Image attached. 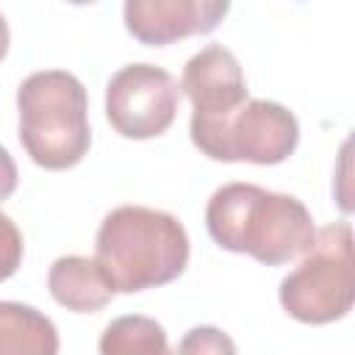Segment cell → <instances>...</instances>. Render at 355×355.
Returning a JSON list of instances; mask_svg holds the SVG:
<instances>
[{"label":"cell","instance_id":"obj_1","mask_svg":"<svg viewBox=\"0 0 355 355\" xmlns=\"http://www.w3.org/2000/svg\"><path fill=\"white\" fill-rule=\"evenodd\" d=\"M205 227L222 250L252 255L266 266L297 261L316 236L313 216L302 200L255 183L216 189L205 205Z\"/></svg>","mask_w":355,"mask_h":355},{"label":"cell","instance_id":"obj_2","mask_svg":"<svg viewBox=\"0 0 355 355\" xmlns=\"http://www.w3.org/2000/svg\"><path fill=\"white\" fill-rule=\"evenodd\" d=\"M94 258L122 294L158 288L189 266V236L178 216L147 205H119L97 227Z\"/></svg>","mask_w":355,"mask_h":355},{"label":"cell","instance_id":"obj_3","mask_svg":"<svg viewBox=\"0 0 355 355\" xmlns=\"http://www.w3.org/2000/svg\"><path fill=\"white\" fill-rule=\"evenodd\" d=\"M19 141L42 169H72L92 144L83 83L64 69L28 75L17 89Z\"/></svg>","mask_w":355,"mask_h":355},{"label":"cell","instance_id":"obj_4","mask_svg":"<svg viewBox=\"0 0 355 355\" xmlns=\"http://www.w3.org/2000/svg\"><path fill=\"white\" fill-rule=\"evenodd\" d=\"M302 261L280 280L277 297L283 311L302 324H330L344 319L355 302L352 227L333 222L316 230Z\"/></svg>","mask_w":355,"mask_h":355},{"label":"cell","instance_id":"obj_5","mask_svg":"<svg viewBox=\"0 0 355 355\" xmlns=\"http://www.w3.org/2000/svg\"><path fill=\"white\" fill-rule=\"evenodd\" d=\"M189 133L202 155L225 164H283L300 144V122L286 105L250 97L222 119L191 116Z\"/></svg>","mask_w":355,"mask_h":355},{"label":"cell","instance_id":"obj_6","mask_svg":"<svg viewBox=\"0 0 355 355\" xmlns=\"http://www.w3.org/2000/svg\"><path fill=\"white\" fill-rule=\"evenodd\" d=\"M178 83L155 64L139 61L116 69L105 86V116L125 139H155L178 116Z\"/></svg>","mask_w":355,"mask_h":355},{"label":"cell","instance_id":"obj_7","mask_svg":"<svg viewBox=\"0 0 355 355\" xmlns=\"http://www.w3.org/2000/svg\"><path fill=\"white\" fill-rule=\"evenodd\" d=\"M230 11V0H125L128 33L150 47L211 33Z\"/></svg>","mask_w":355,"mask_h":355},{"label":"cell","instance_id":"obj_8","mask_svg":"<svg viewBox=\"0 0 355 355\" xmlns=\"http://www.w3.org/2000/svg\"><path fill=\"white\" fill-rule=\"evenodd\" d=\"M180 92L189 97L197 119H222L250 94L239 58L222 44H205L186 61Z\"/></svg>","mask_w":355,"mask_h":355},{"label":"cell","instance_id":"obj_9","mask_svg":"<svg viewBox=\"0 0 355 355\" xmlns=\"http://www.w3.org/2000/svg\"><path fill=\"white\" fill-rule=\"evenodd\" d=\"M47 288L53 300L75 313H94L103 311L116 288L97 258L86 255H61L50 263L47 272Z\"/></svg>","mask_w":355,"mask_h":355},{"label":"cell","instance_id":"obj_10","mask_svg":"<svg viewBox=\"0 0 355 355\" xmlns=\"http://www.w3.org/2000/svg\"><path fill=\"white\" fill-rule=\"evenodd\" d=\"M55 324L33 305L0 300V355H55Z\"/></svg>","mask_w":355,"mask_h":355},{"label":"cell","instance_id":"obj_11","mask_svg":"<svg viewBox=\"0 0 355 355\" xmlns=\"http://www.w3.org/2000/svg\"><path fill=\"white\" fill-rule=\"evenodd\" d=\"M100 352L103 355H164L169 352L164 327L150 316H119L114 319L103 336H100Z\"/></svg>","mask_w":355,"mask_h":355},{"label":"cell","instance_id":"obj_12","mask_svg":"<svg viewBox=\"0 0 355 355\" xmlns=\"http://www.w3.org/2000/svg\"><path fill=\"white\" fill-rule=\"evenodd\" d=\"M22 252H25V244H22L19 227L14 225L11 216H6L0 211V283L8 280L11 275H17V269L22 263Z\"/></svg>","mask_w":355,"mask_h":355},{"label":"cell","instance_id":"obj_13","mask_svg":"<svg viewBox=\"0 0 355 355\" xmlns=\"http://www.w3.org/2000/svg\"><path fill=\"white\" fill-rule=\"evenodd\" d=\"M180 352H227L233 355L236 352V344L216 327H191L186 333V338L178 344Z\"/></svg>","mask_w":355,"mask_h":355},{"label":"cell","instance_id":"obj_14","mask_svg":"<svg viewBox=\"0 0 355 355\" xmlns=\"http://www.w3.org/2000/svg\"><path fill=\"white\" fill-rule=\"evenodd\" d=\"M17 183H19L17 164H14L11 153H8L6 147H0V202L8 200V197L17 191Z\"/></svg>","mask_w":355,"mask_h":355},{"label":"cell","instance_id":"obj_15","mask_svg":"<svg viewBox=\"0 0 355 355\" xmlns=\"http://www.w3.org/2000/svg\"><path fill=\"white\" fill-rule=\"evenodd\" d=\"M8 42H11L8 22H6V17L0 14V61H3V58H6V53H8Z\"/></svg>","mask_w":355,"mask_h":355},{"label":"cell","instance_id":"obj_16","mask_svg":"<svg viewBox=\"0 0 355 355\" xmlns=\"http://www.w3.org/2000/svg\"><path fill=\"white\" fill-rule=\"evenodd\" d=\"M67 3H72V6H89V3H94V0H67Z\"/></svg>","mask_w":355,"mask_h":355}]
</instances>
